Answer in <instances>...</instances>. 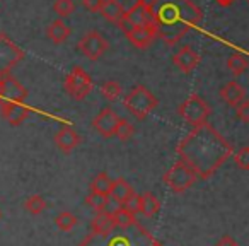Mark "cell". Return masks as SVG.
<instances>
[{
  "mask_svg": "<svg viewBox=\"0 0 249 246\" xmlns=\"http://www.w3.org/2000/svg\"><path fill=\"white\" fill-rule=\"evenodd\" d=\"M124 108L137 118V120H145L150 113L157 108L159 101L154 96L152 91H149L145 86H135L123 99Z\"/></svg>",
  "mask_w": 249,
  "mask_h": 246,
  "instance_id": "4",
  "label": "cell"
},
{
  "mask_svg": "<svg viewBox=\"0 0 249 246\" xmlns=\"http://www.w3.org/2000/svg\"><path fill=\"white\" fill-rule=\"evenodd\" d=\"M198 176L193 173V170L186 166L183 161H178L169 168L166 174H164V183L174 191V193H184L195 185Z\"/></svg>",
  "mask_w": 249,
  "mask_h": 246,
  "instance_id": "6",
  "label": "cell"
},
{
  "mask_svg": "<svg viewBox=\"0 0 249 246\" xmlns=\"http://www.w3.org/2000/svg\"><path fill=\"white\" fill-rule=\"evenodd\" d=\"M109 48V43L101 33L90 31L86 36H82L79 41V50L82 55H86L89 60H99Z\"/></svg>",
  "mask_w": 249,
  "mask_h": 246,
  "instance_id": "10",
  "label": "cell"
},
{
  "mask_svg": "<svg viewBox=\"0 0 249 246\" xmlns=\"http://www.w3.org/2000/svg\"><path fill=\"white\" fill-rule=\"evenodd\" d=\"M90 91H92V79H90V76L82 67L75 65L65 79V93L73 101H82L89 96Z\"/></svg>",
  "mask_w": 249,
  "mask_h": 246,
  "instance_id": "7",
  "label": "cell"
},
{
  "mask_svg": "<svg viewBox=\"0 0 249 246\" xmlns=\"http://www.w3.org/2000/svg\"><path fill=\"white\" fill-rule=\"evenodd\" d=\"M200 60H201L200 53H198L195 48H191L190 45L183 46V48L173 57V63L176 65V69L184 74H190L191 70L196 69Z\"/></svg>",
  "mask_w": 249,
  "mask_h": 246,
  "instance_id": "13",
  "label": "cell"
},
{
  "mask_svg": "<svg viewBox=\"0 0 249 246\" xmlns=\"http://www.w3.org/2000/svg\"><path fill=\"white\" fill-rule=\"evenodd\" d=\"M248 67H249V60L244 55H241V53H235V55H232L227 60V69L234 76H242L248 70Z\"/></svg>",
  "mask_w": 249,
  "mask_h": 246,
  "instance_id": "25",
  "label": "cell"
},
{
  "mask_svg": "<svg viewBox=\"0 0 249 246\" xmlns=\"http://www.w3.org/2000/svg\"><path fill=\"white\" fill-rule=\"evenodd\" d=\"M111 185H113V180L109 178V174L104 173V171H101V173H97L96 176H94L92 183H90V191H96V193L109 197Z\"/></svg>",
  "mask_w": 249,
  "mask_h": 246,
  "instance_id": "24",
  "label": "cell"
},
{
  "mask_svg": "<svg viewBox=\"0 0 249 246\" xmlns=\"http://www.w3.org/2000/svg\"><path fill=\"white\" fill-rule=\"evenodd\" d=\"M28 99V89L11 74L0 76V101L11 103H24Z\"/></svg>",
  "mask_w": 249,
  "mask_h": 246,
  "instance_id": "11",
  "label": "cell"
},
{
  "mask_svg": "<svg viewBox=\"0 0 249 246\" xmlns=\"http://www.w3.org/2000/svg\"><path fill=\"white\" fill-rule=\"evenodd\" d=\"M46 36L52 39L55 45H62L69 39L70 36V28L62 21V19H56L52 24L46 28Z\"/></svg>",
  "mask_w": 249,
  "mask_h": 246,
  "instance_id": "21",
  "label": "cell"
},
{
  "mask_svg": "<svg viewBox=\"0 0 249 246\" xmlns=\"http://www.w3.org/2000/svg\"><path fill=\"white\" fill-rule=\"evenodd\" d=\"M234 161L241 170L248 171L249 170V147L246 146V147H242V149H239L237 152L234 154Z\"/></svg>",
  "mask_w": 249,
  "mask_h": 246,
  "instance_id": "32",
  "label": "cell"
},
{
  "mask_svg": "<svg viewBox=\"0 0 249 246\" xmlns=\"http://www.w3.org/2000/svg\"><path fill=\"white\" fill-rule=\"evenodd\" d=\"M133 191H135V190H133L132 185H130L128 181L124 180V178H118V180H114L113 185H111L109 195L121 205V204H124V202L128 200L130 197H132Z\"/></svg>",
  "mask_w": 249,
  "mask_h": 246,
  "instance_id": "22",
  "label": "cell"
},
{
  "mask_svg": "<svg viewBox=\"0 0 249 246\" xmlns=\"http://www.w3.org/2000/svg\"><path fill=\"white\" fill-rule=\"evenodd\" d=\"M218 5H222V7H229V5L234 4V0H215Z\"/></svg>",
  "mask_w": 249,
  "mask_h": 246,
  "instance_id": "37",
  "label": "cell"
},
{
  "mask_svg": "<svg viewBox=\"0 0 249 246\" xmlns=\"http://www.w3.org/2000/svg\"><path fill=\"white\" fill-rule=\"evenodd\" d=\"M235 116L242 121V123H248L249 121V101L244 99L241 104L235 106Z\"/></svg>",
  "mask_w": 249,
  "mask_h": 246,
  "instance_id": "34",
  "label": "cell"
},
{
  "mask_svg": "<svg viewBox=\"0 0 249 246\" xmlns=\"http://www.w3.org/2000/svg\"><path fill=\"white\" fill-rule=\"evenodd\" d=\"M215 246H239V243L235 241L232 236H229V234H225V236H222L220 239L217 241V245Z\"/></svg>",
  "mask_w": 249,
  "mask_h": 246,
  "instance_id": "36",
  "label": "cell"
},
{
  "mask_svg": "<svg viewBox=\"0 0 249 246\" xmlns=\"http://www.w3.org/2000/svg\"><path fill=\"white\" fill-rule=\"evenodd\" d=\"M0 113L5 121L18 127L29 116V108L21 103H11V101H0Z\"/></svg>",
  "mask_w": 249,
  "mask_h": 246,
  "instance_id": "14",
  "label": "cell"
},
{
  "mask_svg": "<svg viewBox=\"0 0 249 246\" xmlns=\"http://www.w3.org/2000/svg\"><path fill=\"white\" fill-rule=\"evenodd\" d=\"M99 12L104 19H107V21L113 22V24H116V26L120 24L121 19H123V16H124L123 5H121L118 0H103V5H101Z\"/></svg>",
  "mask_w": 249,
  "mask_h": 246,
  "instance_id": "19",
  "label": "cell"
},
{
  "mask_svg": "<svg viewBox=\"0 0 249 246\" xmlns=\"http://www.w3.org/2000/svg\"><path fill=\"white\" fill-rule=\"evenodd\" d=\"M156 38L176 45L191 28L201 22V11L191 0H150Z\"/></svg>",
  "mask_w": 249,
  "mask_h": 246,
  "instance_id": "2",
  "label": "cell"
},
{
  "mask_svg": "<svg viewBox=\"0 0 249 246\" xmlns=\"http://www.w3.org/2000/svg\"><path fill=\"white\" fill-rule=\"evenodd\" d=\"M113 214V221H114V227L120 229V231H128V229H133L139 226V221H137V215L128 212L126 208L120 207L116 208Z\"/></svg>",
  "mask_w": 249,
  "mask_h": 246,
  "instance_id": "20",
  "label": "cell"
},
{
  "mask_svg": "<svg viewBox=\"0 0 249 246\" xmlns=\"http://www.w3.org/2000/svg\"><path fill=\"white\" fill-rule=\"evenodd\" d=\"M118 120H120V116L116 114V111H114L113 108L106 106L94 116L92 127L96 129V132L99 133V135H103L104 139H109V137L114 135Z\"/></svg>",
  "mask_w": 249,
  "mask_h": 246,
  "instance_id": "12",
  "label": "cell"
},
{
  "mask_svg": "<svg viewBox=\"0 0 249 246\" xmlns=\"http://www.w3.org/2000/svg\"><path fill=\"white\" fill-rule=\"evenodd\" d=\"M55 144L60 151L63 152H70V151L77 149L80 144V135L72 129V127H63L55 133Z\"/></svg>",
  "mask_w": 249,
  "mask_h": 246,
  "instance_id": "16",
  "label": "cell"
},
{
  "mask_svg": "<svg viewBox=\"0 0 249 246\" xmlns=\"http://www.w3.org/2000/svg\"><path fill=\"white\" fill-rule=\"evenodd\" d=\"M82 5L89 12H99L101 5H103V0H82Z\"/></svg>",
  "mask_w": 249,
  "mask_h": 246,
  "instance_id": "35",
  "label": "cell"
},
{
  "mask_svg": "<svg viewBox=\"0 0 249 246\" xmlns=\"http://www.w3.org/2000/svg\"><path fill=\"white\" fill-rule=\"evenodd\" d=\"M114 221H113V214L111 212H99L96 217L92 219L90 222V232L94 234H99V236H106L109 232L114 231Z\"/></svg>",
  "mask_w": 249,
  "mask_h": 246,
  "instance_id": "18",
  "label": "cell"
},
{
  "mask_svg": "<svg viewBox=\"0 0 249 246\" xmlns=\"http://www.w3.org/2000/svg\"><path fill=\"white\" fill-rule=\"evenodd\" d=\"M154 241L152 234L147 232V229H143L142 226H137L135 232H130V229L126 232H109L106 236H99L89 232L86 238L80 241L79 246H149Z\"/></svg>",
  "mask_w": 249,
  "mask_h": 246,
  "instance_id": "3",
  "label": "cell"
},
{
  "mask_svg": "<svg viewBox=\"0 0 249 246\" xmlns=\"http://www.w3.org/2000/svg\"><path fill=\"white\" fill-rule=\"evenodd\" d=\"M121 207L126 208L128 212H132V214H139L140 210V195L137 193V191H133V195L128 198V200L124 202V204H121Z\"/></svg>",
  "mask_w": 249,
  "mask_h": 246,
  "instance_id": "33",
  "label": "cell"
},
{
  "mask_svg": "<svg viewBox=\"0 0 249 246\" xmlns=\"http://www.w3.org/2000/svg\"><path fill=\"white\" fill-rule=\"evenodd\" d=\"M178 156L200 180H208L232 156V146L210 123H203L181 140Z\"/></svg>",
  "mask_w": 249,
  "mask_h": 246,
  "instance_id": "1",
  "label": "cell"
},
{
  "mask_svg": "<svg viewBox=\"0 0 249 246\" xmlns=\"http://www.w3.org/2000/svg\"><path fill=\"white\" fill-rule=\"evenodd\" d=\"M220 97L229 104V106L235 108L237 104H241L242 101L246 99V89L239 82L232 80V82H227L220 89Z\"/></svg>",
  "mask_w": 249,
  "mask_h": 246,
  "instance_id": "17",
  "label": "cell"
},
{
  "mask_svg": "<svg viewBox=\"0 0 249 246\" xmlns=\"http://www.w3.org/2000/svg\"><path fill=\"white\" fill-rule=\"evenodd\" d=\"M135 133V127L133 123H130L128 120H124V118H120L118 120V125H116V130H114V137H118L120 140H130Z\"/></svg>",
  "mask_w": 249,
  "mask_h": 246,
  "instance_id": "28",
  "label": "cell"
},
{
  "mask_svg": "<svg viewBox=\"0 0 249 246\" xmlns=\"http://www.w3.org/2000/svg\"><path fill=\"white\" fill-rule=\"evenodd\" d=\"M24 58V52L9 38L0 33V76H7Z\"/></svg>",
  "mask_w": 249,
  "mask_h": 246,
  "instance_id": "9",
  "label": "cell"
},
{
  "mask_svg": "<svg viewBox=\"0 0 249 246\" xmlns=\"http://www.w3.org/2000/svg\"><path fill=\"white\" fill-rule=\"evenodd\" d=\"M77 222H79V219H77V215L72 214V212H60V214L55 217L56 227L62 229V231H65V232L72 231V229L77 226Z\"/></svg>",
  "mask_w": 249,
  "mask_h": 246,
  "instance_id": "27",
  "label": "cell"
},
{
  "mask_svg": "<svg viewBox=\"0 0 249 246\" xmlns=\"http://www.w3.org/2000/svg\"><path fill=\"white\" fill-rule=\"evenodd\" d=\"M149 246H162V245H160V243L159 241H156V239H154V241L152 243H150V245Z\"/></svg>",
  "mask_w": 249,
  "mask_h": 246,
  "instance_id": "38",
  "label": "cell"
},
{
  "mask_svg": "<svg viewBox=\"0 0 249 246\" xmlns=\"http://www.w3.org/2000/svg\"><path fill=\"white\" fill-rule=\"evenodd\" d=\"M0 217H2V212H0Z\"/></svg>",
  "mask_w": 249,
  "mask_h": 246,
  "instance_id": "39",
  "label": "cell"
},
{
  "mask_svg": "<svg viewBox=\"0 0 249 246\" xmlns=\"http://www.w3.org/2000/svg\"><path fill=\"white\" fill-rule=\"evenodd\" d=\"M178 114L186 121L188 125H191L195 129V127H200L203 123H207L212 114V106L201 96L193 94L184 103L179 104Z\"/></svg>",
  "mask_w": 249,
  "mask_h": 246,
  "instance_id": "5",
  "label": "cell"
},
{
  "mask_svg": "<svg viewBox=\"0 0 249 246\" xmlns=\"http://www.w3.org/2000/svg\"><path fill=\"white\" fill-rule=\"evenodd\" d=\"M53 11H55L62 19L69 18V16L75 11V4H73V0H55Z\"/></svg>",
  "mask_w": 249,
  "mask_h": 246,
  "instance_id": "31",
  "label": "cell"
},
{
  "mask_svg": "<svg viewBox=\"0 0 249 246\" xmlns=\"http://www.w3.org/2000/svg\"><path fill=\"white\" fill-rule=\"evenodd\" d=\"M101 94L104 96V99L107 101H116L121 96V86L118 80H106L101 86Z\"/></svg>",
  "mask_w": 249,
  "mask_h": 246,
  "instance_id": "29",
  "label": "cell"
},
{
  "mask_svg": "<svg viewBox=\"0 0 249 246\" xmlns=\"http://www.w3.org/2000/svg\"><path fill=\"white\" fill-rule=\"evenodd\" d=\"M24 207H26V210H28L29 214L39 215L46 208V202H45V198H43L41 195L36 193V195H31V197H28Z\"/></svg>",
  "mask_w": 249,
  "mask_h": 246,
  "instance_id": "30",
  "label": "cell"
},
{
  "mask_svg": "<svg viewBox=\"0 0 249 246\" xmlns=\"http://www.w3.org/2000/svg\"><path fill=\"white\" fill-rule=\"evenodd\" d=\"M126 38L130 39L135 48L145 50L152 45V41L156 39V28L154 26H139V28H133L126 33Z\"/></svg>",
  "mask_w": 249,
  "mask_h": 246,
  "instance_id": "15",
  "label": "cell"
},
{
  "mask_svg": "<svg viewBox=\"0 0 249 246\" xmlns=\"http://www.w3.org/2000/svg\"><path fill=\"white\" fill-rule=\"evenodd\" d=\"M139 26H154L152 12H150L147 0H139L128 11H124V16L118 24V28H121V31L126 35L130 29L139 28Z\"/></svg>",
  "mask_w": 249,
  "mask_h": 246,
  "instance_id": "8",
  "label": "cell"
},
{
  "mask_svg": "<svg viewBox=\"0 0 249 246\" xmlns=\"http://www.w3.org/2000/svg\"><path fill=\"white\" fill-rule=\"evenodd\" d=\"M160 210V202L150 191H145L143 195H140V214H143L145 217H154L157 212Z\"/></svg>",
  "mask_w": 249,
  "mask_h": 246,
  "instance_id": "23",
  "label": "cell"
},
{
  "mask_svg": "<svg viewBox=\"0 0 249 246\" xmlns=\"http://www.w3.org/2000/svg\"><path fill=\"white\" fill-rule=\"evenodd\" d=\"M107 202H109V197H106V195H101V193H96V191H89V193H87V197H86V204L89 205L92 210H96L97 214L106 210Z\"/></svg>",
  "mask_w": 249,
  "mask_h": 246,
  "instance_id": "26",
  "label": "cell"
}]
</instances>
